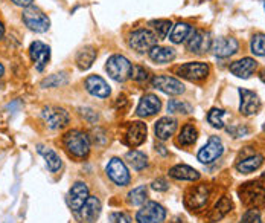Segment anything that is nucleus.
I'll use <instances>...</instances> for the list:
<instances>
[{
	"mask_svg": "<svg viewBox=\"0 0 265 223\" xmlns=\"http://www.w3.org/2000/svg\"><path fill=\"white\" fill-rule=\"evenodd\" d=\"M63 144L70 156L77 159H84L90 153V138L81 130H70L64 135Z\"/></svg>",
	"mask_w": 265,
	"mask_h": 223,
	"instance_id": "nucleus-1",
	"label": "nucleus"
},
{
	"mask_svg": "<svg viewBox=\"0 0 265 223\" xmlns=\"http://www.w3.org/2000/svg\"><path fill=\"white\" fill-rule=\"evenodd\" d=\"M157 35L146 28H140V29H134L133 32H130L128 35V46L139 52V54H145L149 52L154 46H157Z\"/></svg>",
	"mask_w": 265,
	"mask_h": 223,
	"instance_id": "nucleus-2",
	"label": "nucleus"
},
{
	"mask_svg": "<svg viewBox=\"0 0 265 223\" xmlns=\"http://www.w3.org/2000/svg\"><path fill=\"white\" fill-rule=\"evenodd\" d=\"M105 70L108 72V75H110L113 80H115V81L124 83V81H127V80L131 77L133 64H131L130 60L125 58L124 55L115 54V55H111V57L107 60Z\"/></svg>",
	"mask_w": 265,
	"mask_h": 223,
	"instance_id": "nucleus-3",
	"label": "nucleus"
},
{
	"mask_svg": "<svg viewBox=\"0 0 265 223\" xmlns=\"http://www.w3.org/2000/svg\"><path fill=\"white\" fill-rule=\"evenodd\" d=\"M239 199L250 208H257L265 203V187L259 182H247L239 188Z\"/></svg>",
	"mask_w": 265,
	"mask_h": 223,
	"instance_id": "nucleus-4",
	"label": "nucleus"
},
{
	"mask_svg": "<svg viewBox=\"0 0 265 223\" xmlns=\"http://www.w3.org/2000/svg\"><path fill=\"white\" fill-rule=\"evenodd\" d=\"M209 196H210V191H209V187H207L206 183L195 185V187H192L191 190L186 193V196H184V206L189 211L198 212V211L204 209V206L207 205Z\"/></svg>",
	"mask_w": 265,
	"mask_h": 223,
	"instance_id": "nucleus-5",
	"label": "nucleus"
},
{
	"mask_svg": "<svg viewBox=\"0 0 265 223\" xmlns=\"http://www.w3.org/2000/svg\"><path fill=\"white\" fill-rule=\"evenodd\" d=\"M22 20L34 32H46L51 28L49 17L40 8H37L34 5L29 8H25V11L22 14Z\"/></svg>",
	"mask_w": 265,
	"mask_h": 223,
	"instance_id": "nucleus-6",
	"label": "nucleus"
},
{
	"mask_svg": "<svg viewBox=\"0 0 265 223\" xmlns=\"http://www.w3.org/2000/svg\"><path fill=\"white\" fill-rule=\"evenodd\" d=\"M209 72H210L209 64L201 63V61H191V63H184L175 67L177 75L189 81H203L207 78Z\"/></svg>",
	"mask_w": 265,
	"mask_h": 223,
	"instance_id": "nucleus-7",
	"label": "nucleus"
},
{
	"mask_svg": "<svg viewBox=\"0 0 265 223\" xmlns=\"http://www.w3.org/2000/svg\"><path fill=\"white\" fill-rule=\"evenodd\" d=\"M166 217V209L157 202L145 203L136 214L137 223H163Z\"/></svg>",
	"mask_w": 265,
	"mask_h": 223,
	"instance_id": "nucleus-8",
	"label": "nucleus"
},
{
	"mask_svg": "<svg viewBox=\"0 0 265 223\" xmlns=\"http://www.w3.org/2000/svg\"><path fill=\"white\" fill-rule=\"evenodd\" d=\"M212 46V39H210V32L204 31V29H197L192 31V34L189 35V39L186 42V48L187 51H191L194 54H204L210 49Z\"/></svg>",
	"mask_w": 265,
	"mask_h": 223,
	"instance_id": "nucleus-9",
	"label": "nucleus"
},
{
	"mask_svg": "<svg viewBox=\"0 0 265 223\" xmlns=\"http://www.w3.org/2000/svg\"><path fill=\"white\" fill-rule=\"evenodd\" d=\"M46 126L52 130H58V129H63L69 124V114L61 108V107H54V105H49L43 110V114H42Z\"/></svg>",
	"mask_w": 265,
	"mask_h": 223,
	"instance_id": "nucleus-10",
	"label": "nucleus"
},
{
	"mask_svg": "<svg viewBox=\"0 0 265 223\" xmlns=\"http://www.w3.org/2000/svg\"><path fill=\"white\" fill-rule=\"evenodd\" d=\"M107 174L116 185H119V187H125V185H128L131 180L125 162L121 161L119 158L110 159V162L107 165Z\"/></svg>",
	"mask_w": 265,
	"mask_h": 223,
	"instance_id": "nucleus-11",
	"label": "nucleus"
},
{
	"mask_svg": "<svg viewBox=\"0 0 265 223\" xmlns=\"http://www.w3.org/2000/svg\"><path fill=\"white\" fill-rule=\"evenodd\" d=\"M224 153V145L218 136H210L207 144L198 152L197 158L201 164H212Z\"/></svg>",
	"mask_w": 265,
	"mask_h": 223,
	"instance_id": "nucleus-12",
	"label": "nucleus"
},
{
	"mask_svg": "<svg viewBox=\"0 0 265 223\" xmlns=\"http://www.w3.org/2000/svg\"><path fill=\"white\" fill-rule=\"evenodd\" d=\"M151 84L153 87H156L157 90H162L166 95H181L184 92V84L169 75H156L153 80H151Z\"/></svg>",
	"mask_w": 265,
	"mask_h": 223,
	"instance_id": "nucleus-13",
	"label": "nucleus"
},
{
	"mask_svg": "<svg viewBox=\"0 0 265 223\" xmlns=\"http://www.w3.org/2000/svg\"><path fill=\"white\" fill-rule=\"evenodd\" d=\"M238 49H239V45L233 37H219V39L212 42V46H210V51L213 52V55L219 58L230 57L236 54Z\"/></svg>",
	"mask_w": 265,
	"mask_h": 223,
	"instance_id": "nucleus-14",
	"label": "nucleus"
},
{
	"mask_svg": "<svg viewBox=\"0 0 265 223\" xmlns=\"http://www.w3.org/2000/svg\"><path fill=\"white\" fill-rule=\"evenodd\" d=\"M160 108H162L160 98L153 93H146L140 98V101L137 104L136 115L140 118H148V117H153V115L159 114Z\"/></svg>",
	"mask_w": 265,
	"mask_h": 223,
	"instance_id": "nucleus-15",
	"label": "nucleus"
},
{
	"mask_svg": "<svg viewBox=\"0 0 265 223\" xmlns=\"http://www.w3.org/2000/svg\"><path fill=\"white\" fill-rule=\"evenodd\" d=\"M29 55L35 64V69L42 72L51 60V48L43 42H34L29 48Z\"/></svg>",
	"mask_w": 265,
	"mask_h": 223,
	"instance_id": "nucleus-16",
	"label": "nucleus"
},
{
	"mask_svg": "<svg viewBox=\"0 0 265 223\" xmlns=\"http://www.w3.org/2000/svg\"><path fill=\"white\" fill-rule=\"evenodd\" d=\"M239 96H241V104H239V112L245 117L256 115L260 108V99L257 93L247 90V89H239Z\"/></svg>",
	"mask_w": 265,
	"mask_h": 223,
	"instance_id": "nucleus-17",
	"label": "nucleus"
},
{
	"mask_svg": "<svg viewBox=\"0 0 265 223\" xmlns=\"http://www.w3.org/2000/svg\"><path fill=\"white\" fill-rule=\"evenodd\" d=\"M89 199V187L84 182H77L72 185L69 191V205L73 211H80L81 206Z\"/></svg>",
	"mask_w": 265,
	"mask_h": 223,
	"instance_id": "nucleus-18",
	"label": "nucleus"
},
{
	"mask_svg": "<svg viewBox=\"0 0 265 223\" xmlns=\"http://www.w3.org/2000/svg\"><path fill=\"white\" fill-rule=\"evenodd\" d=\"M84 86H86V90L90 95L98 96V98H108L110 93H111L110 86L99 75H90V77H87L86 81H84Z\"/></svg>",
	"mask_w": 265,
	"mask_h": 223,
	"instance_id": "nucleus-19",
	"label": "nucleus"
},
{
	"mask_svg": "<svg viewBox=\"0 0 265 223\" xmlns=\"http://www.w3.org/2000/svg\"><path fill=\"white\" fill-rule=\"evenodd\" d=\"M145 139H146V124L140 123V121L131 123L127 129V133H125L127 145L139 147L145 142Z\"/></svg>",
	"mask_w": 265,
	"mask_h": 223,
	"instance_id": "nucleus-20",
	"label": "nucleus"
},
{
	"mask_svg": "<svg viewBox=\"0 0 265 223\" xmlns=\"http://www.w3.org/2000/svg\"><path fill=\"white\" fill-rule=\"evenodd\" d=\"M256 67H257L256 60H253V58H250V57H245V58H241V60L232 63L229 69H230V72L233 73L235 77L245 80V78H250V77L253 75L254 70H256Z\"/></svg>",
	"mask_w": 265,
	"mask_h": 223,
	"instance_id": "nucleus-21",
	"label": "nucleus"
},
{
	"mask_svg": "<svg viewBox=\"0 0 265 223\" xmlns=\"http://www.w3.org/2000/svg\"><path fill=\"white\" fill-rule=\"evenodd\" d=\"M81 218L86 223H95L101 214V200L95 196H89L86 203L81 206Z\"/></svg>",
	"mask_w": 265,
	"mask_h": 223,
	"instance_id": "nucleus-22",
	"label": "nucleus"
},
{
	"mask_svg": "<svg viewBox=\"0 0 265 223\" xmlns=\"http://www.w3.org/2000/svg\"><path fill=\"white\" fill-rule=\"evenodd\" d=\"M177 120L175 118H171V117H163L160 118L157 123H156V136L157 139L160 141H168L177 130Z\"/></svg>",
	"mask_w": 265,
	"mask_h": 223,
	"instance_id": "nucleus-23",
	"label": "nucleus"
},
{
	"mask_svg": "<svg viewBox=\"0 0 265 223\" xmlns=\"http://www.w3.org/2000/svg\"><path fill=\"white\" fill-rule=\"evenodd\" d=\"M96 57H98V51L93 46H84V48H81L78 51L75 61H77V66L81 70H87V69H90L93 66Z\"/></svg>",
	"mask_w": 265,
	"mask_h": 223,
	"instance_id": "nucleus-24",
	"label": "nucleus"
},
{
	"mask_svg": "<svg viewBox=\"0 0 265 223\" xmlns=\"http://www.w3.org/2000/svg\"><path fill=\"white\" fill-rule=\"evenodd\" d=\"M169 176L177 179V180H198L200 179V173L192 168V167H189V165H175L169 170Z\"/></svg>",
	"mask_w": 265,
	"mask_h": 223,
	"instance_id": "nucleus-25",
	"label": "nucleus"
},
{
	"mask_svg": "<svg viewBox=\"0 0 265 223\" xmlns=\"http://www.w3.org/2000/svg\"><path fill=\"white\" fill-rule=\"evenodd\" d=\"M37 152H39V153L46 159V165H48L49 171L57 173V171L63 167L61 158L57 155V152L52 150V148H49V147H43V145H39V147H37Z\"/></svg>",
	"mask_w": 265,
	"mask_h": 223,
	"instance_id": "nucleus-26",
	"label": "nucleus"
},
{
	"mask_svg": "<svg viewBox=\"0 0 265 223\" xmlns=\"http://www.w3.org/2000/svg\"><path fill=\"white\" fill-rule=\"evenodd\" d=\"M192 26L186 23V22H178L177 25L172 26V31H171V35H169V40L175 45H180L183 43L184 40L189 39V35L192 34Z\"/></svg>",
	"mask_w": 265,
	"mask_h": 223,
	"instance_id": "nucleus-27",
	"label": "nucleus"
},
{
	"mask_svg": "<svg viewBox=\"0 0 265 223\" xmlns=\"http://www.w3.org/2000/svg\"><path fill=\"white\" fill-rule=\"evenodd\" d=\"M232 200L229 199V197H221L218 202H216V205L213 206V209L209 212V215H207V220L212 223V221H218V220H221L224 215H227L230 212V209H232Z\"/></svg>",
	"mask_w": 265,
	"mask_h": 223,
	"instance_id": "nucleus-28",
	"label": "nucleus"
},
{
	"mask_svg": "<svg viewBox=\"0 0 265 223\" xmlns=\"http://www.w3.org/2000/svg\"><path fill=\"white\" fill-rule=\"evenodd\" d=\"M148 54H149L151 60H153L154 63H159V64L171 63L175 58V49H172V48H163V46H154Z\"/></svg>",
	"mask_w": 265,
	"mask_h": 223,
	"instance_id": "nucleus-29",
	"label": "nucleus"
},
{
	"mask_svg": "<svg viewBox=\"0 0 265 223\" xmlns=\"http://www.w3.org/2000/svg\"><path fill=\"white\" fill-rule=\"evenodd\" d=\"M262 164H263V156L262 155H251V156L242 159L241 162H238L236 170L242 174H250V173L256 171L257 168H260Z\"/></svg>",
	"mask_w": 265,
	"mask_h": 223,
	"instance_id": "nucleus-30",
	"label": "nucleus"
},
{
	"mask_svg": "<svg viewBox=\"0 0 265 223\" xmlns=\"http://www.w3.org/2000/svg\"><path fill=\"white\" fill-rule=\"evenodd\" d=\"M197 129L192 123H187L183 126L180 135H178V144L180 145H184V147H189L192 145L195 141H197Z\"/></svg>",
	"mask_w": 265,
	"mask_h": 223,
	"instance_id": "nucleus-31",
	"label": "nucleus"
},
{
	"mask_svg": "<svg viewBox=\"0 0 265 223\" xmlns=\"http://www.w3.org/2000/svg\"><path fill=\"white\" fill-rule=\"evenodd\" d=\"M125 159H127V162L130 164V167H131L133 170H136V171H140V170H143V168L148 165V158H146V155L142 153V152H139V150H131V152H128L127 156H125Z\"/></svg>",
	"mask_w": 265,
	"mask_h": 223,
	"instance_id": "nucleus-32",
	"label": "nucleus"
},
{
	"mask_svg": "<svg viewBox=\"0 0 265 223\" xmlns=\"http://www.w3.org/2000/svg\"><path fill=\"white\" fill-rule=\"evenodd\" d=\"M151 26H153L154 29V34L157 35V39L159 40H165L169 31L172 29V23L171 20H166V19H159V20H153L149 23Z\"/></svg>",
	"mask_w": 265,
	"mask_h": 223,
	"instance_id": "nucleus-33",
	"label": "nucleus"
},
{
	"mask_svg": "<svg viewBox=\"0 0 265 223\" xmlns=\"http://www.w3.org/2000/svg\"><path fill=\"white\" fill-rule=\"evenodd\" d=\"M69 78L66 72H60V73H54V75H49L48 78H45L42 81V87L45 89H55V87H61L64 84H67Z\"/></svg>",
	"mask_w": 265,
	"mask_h": 223,
	"instance_id": "nucleus-34",
	"label": "nucleus"
},
{
	"mask_svg": "<svg viewBox=\"0 0 265 223\" xmlns=\"http://www.w3.org/2000/svg\"><path fill=\"white\" fill-rule=\"evenodd\" d=\"M148 199V190L145 185H140V187H136L130 191L128 194V202L134 206L137 205H143L145 200Z\"/></svg>",
	"mask_w": 265,
	"mask_h": 223,
	"instance_id": "nucleus-35",
	"label": "nucleus"
},
{
	"mask_svg": "<svg viewBox=\"0 0 265 223\" xmlns=\"http://www.w3.org/2000/svg\"><path fill=\"white\" fill-rule=\"evenodd\" d=\"M250 51L257 57H265V34H256L250 42Z\"/></svg>",
	"mask_w": 265,
	"mask_h": 223,
	"instance_id": "nucleus-36",
	"label": "nucleus"
},
{
	"mask_svg": "<svg viewBox=\"0 0 265 223\" xmlns=\"http://www.w3.org/2000/svg\"><path fill=\"white\" fill-rule=\"evenodd\" d=\"M224 117H225V112L222 108H212L207 115V121L215 129H222L224 127Z\"/></svg>",
	"mask_w": 265,
	"mask_h": 223,
	"instance_id": "nucleus-37",
	"label": "nucleus"
},
{
	"mask_svg": "<svg viewBox=\"0 0 265 223\" xmlns=\"http://www.w3.org/2000/svg\"><path fill=\"white\" fill-rule=\"evenodd\" d=\"M168 112H169V114H191L192 105H189L186 102H181L178 99H171L168 102Z\"/></svg>",
	"mask_w": 265,
	"mask_h": 223,
	"instance_id": "nucleus-38",
	"label": "nucleus"
},
{
	"mask_svg": "<svg viewBox=\"0 0 265 223\" xmlns=\"http://www.w3.org/2000/svg\"><path fill=\"white\" fill-rule=\"evenodd\" d=\"M149 72H148V69H145V67H142V66H133V70H131V77L130 78H133L134 81H137V83H146V81H149Z\"/></svg>",
	"mask_w": 265,
	"mask_h": 223,
	"instance_id": "nucleus-39",
	"label": "nucleus"
},
{
	"mask_svg": "<svg viewBox=\"0 0 265 223\" xmlns=\"http://www.w3.org/2000/svg\"><path fill=\"white\" fill-rule=\"evenodd\" d=\"M239 223H260V212L256 208H251L244 212Z\"/></svg>",
	"mask_w": 265,
	"mask_h": 223,
	"instance_id": "nucleus-40",
	"label": "nucleus"
},
{
	"mask_svg": "<svg viewBox=\"0 0 265 223\" xmlns=\"http://www.w3.org/2000/svg\"><path fill=\"white\" fill-rule=\"evenodd\" d=\"M108 223H130V217L125 212H111L108 215Z\"/></svg>",
	"mask_w": 265,
	"mask_h": 223,
	"instance_id": "nucleus-41",
	"label": "nucleus"
},
{
	"mask_svg": "<svg viewBox=\"0 0 265 223\" xmlns=\"http://www.w3.org/2000/svg\"><path fill=\"white\" fill-rule=\"evenodd\" d=\"M151 187H153V190H156V191H166L169 188V183L165 179H157L153 182Z\"/></svg>",
	"mask_w": 265,
	"mask_h": 223,
	"instance_id": "nucleus-42",
	"label": "nucleus"
},
{
	"mask_svg": "<svg viewBox=\"0 0 265 223\" xmlns=\"http://www.w3.org/2000/svg\"><path fill=\"white\" fill-rule=\"evenodd\" d=\"M227 132L232 133L235 138H241V136H244V135H247V133H248V129L238 126V127H229V129H227Z\"/></svg>",
	"mask_w": 265,
	"mask_h": 223,
	"instance_id": "nucleus-43",
	"label": "nucleus"
},
{
	"mask_svg": "<svg viewBox=\"0 0 265 223\" xmlns=\"http://www.w3.org/2000/svg\"><path fill=\"white\" fill-rule=\"evenodd\" d=\"M81 114H83V117H86V118H89L92 123H95L96 120H98V115H96V112H93V110H90V108H81Z\"/></svg>",
	"mask_w": 265,
	"mask_h": 223,
	"instance_id": "nucleus-44",
	"label": "nucleus"
},
{
	"mask_svg": "<svg viewBox=\"0 0 265 223\" xmlns=\"http://www.w3.org/2000/svg\"><path fill=\"white\" fill-rule=\"evenodd\" d=\"M11 2H13L14 5H17V7H22V8H29V7H32L34 0H11Z\"/></svg>",
	"mask_w": 265,
	"mask_h": 223,
	"instance_id": "nucleus-45",
	"label": "nucleus"
},
{
	"mask_svg": "<svg viewBox=\"0 0 265 223\" xmlns=\"http://www.w3.org/2000/svg\"><path fill=\"white\" fill-rule=\"evenodd\" d=\"M4 35H5V26H4L2 20H0V40L4 39Z\"/></svg>",
	"mask_w": 265,
	"mask_h": 223,
	"instance_id": "nucleus-46",
	"label": "nucleus"
},
{
	"mask_svg": "<svg viewBox=\"0 0 265 223\" xmlns=\"http://www.w3.org/2000/svg\"><path fill=\"white\" fill-rule=\"evenodd\" d=\"M163 148H165L163 145H157V147H156V150H159L162 155H168V152H166V150H163Z\"/></svg>",
	"mask_w": 265,
	"mask_h": 223,
	"instance_id": "nucleus-47",
	"label": "nucleus"
},
{
	"mask_svg": "<svg viewBox=\"0 0 265 223\" xmlns=\"http://www.w3.org/2000/svg\"><path fill=\"white\" fill-rule=\"evenodd\" d=\"M259 78H260V81L265 84V69H262V70H260V73H259Z\"/></svg>",
	"mask_w": 265,
	"mask_h": 223,
	"instance_id": "nucleus-48",
	"label": "nucleus"
},
{
	"mask_svg": "<svg viewBox=\"0 0 265 223\" xmlns=\"http://www.w3.org/2000/svg\"><path fill=\"white\" fill-rule=\"evenodd\" d=\"M4 72H5V67H4V64H2V63H0V78L4 77Z\"/></svg>",
	"mask_w": 265,
	"mask_h": 223,
	"instance_id": "nucleus-49",
	"label": "nucleus"
},
{
	"mask_svg": "<svg viewBox=\"0 0 265 223\" xmlns=\"http://www.w3.org/2000/svg\"><path fill=\"white\" fill-rule=\"evenodd\" d=\"M263 7H265V0H263Z\"/></svg>",
	"mask_w": 265,
	"mask_h": 223,
	"instance_id": "nucleus-50",
	"label": "nucleus"
},
{
	"mask_svg": "<svg viewBox=\"0 0 265 223\" xmlns=\"http://www.w3.org/2000/svg\"><path fill=\"white\" fill-rule=\"evenodd\" d=\"M263 132H265V126H263Z\"/></svg>",
	"mask_w": 265,
	"mask_h": 223,
	"instance_id": "nucleus-51",
	"label": "nucleus"
},
{
	"mask_svg": "<svg viewBox=\"0 0 265 223\" xmlns=\"http://www.w3.org/2000/svg\"><path fill=\"white\" fill-rule=\"evenodd\" d=\"M263 179H265V174H263Z\"/></svg>",
	"mask_w": 265,
	"mask_h": 223,
	"instance_id": "nucleus-52",
	"label": "nucleus"
}]
</instances>
